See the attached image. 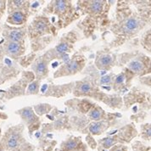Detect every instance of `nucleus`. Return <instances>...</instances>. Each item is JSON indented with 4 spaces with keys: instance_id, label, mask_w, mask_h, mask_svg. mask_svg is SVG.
<instances>
[{
    "instance_id": "f257e3e1",
    "label": "nucleus",
    "mask_w": 151,
    "mask_h": 151,
    "mask_svg": "<svg viewBox=\"0 0 151 151\" xmlns=\"http://www.w3.org/2000/svg\"><path fill=\"white\" fill-rule=\"evenodd\" d=\"M20 145V141H19V137L16 134H12L10 137L7 139L6 142V147L9 150H15L19 148Z\"/></svg>"
},
{
    "instance_id": "f03ea898",
    "label": "nucleus",
    "mask_w": 151,
    "mask_h": 151,
    "mask_svg": "<svg viewBox=\"0 0 151 151\" xmlns=\"http://www.w3.org/2000/svg\"><path fill=\"white\" fill-rule=\"evenodd\" d=\"M8 52L9 53V54H12V55H15V54H17L18 52H19V50H20V45H19V43H17V42H10V43H9V45H8Z\"/></svg>"
},
{
    "instance_id": "7ed1b4c3",
    "label": "nucleus",
    "mask_w": 151,
    "mask_h": 151,
    "mask_svg": "<svg viewBox=\"0 0 151 151\" xmlns=\"http://www.w3.org/2000/svg\"><path fill=\"white\" fill-rule=\"evenodd\" d=\"M21 37H22V33L20 32L13 31L9 33V39L13 42H17L18 41H20Z\"/></svg>"
},
{
    "instance_id": "20e7f679",
    "label": "nucleus",
    "mask_w": 151,
    "mask_h": 151,
    "mask_svg": "<svg viewBox=\"0 0 151 151\" xmlns=\"http://www.w3.org/2000/svg\"><path fill=\"white\" fill-rule=\"evenodd\" d=\"M129 67L132 70H134V71H140L141 70H143V68H144L143 64L139 61L132 62L130 65H129Z\"/></svg>"
},
{
    "instance_id": "39448f33",
    "label": "nucleus",
    "mask_w": 151,
    "mask_h": 151,
    "mask_svg": "<svg viewBox=\"0 0 151 151\" xmlns=\"http://www.w3.org/2000/svg\"><path fill=\"white\" fill-rule=\"evenodd\" d=\"M114 139L111 137H106L104 138L102 140V146L104 149H110V147H112L114 145Z\"/></svg>"
},
{
    "instance_id": "423d86ee",
    "label": "nucleus",
    "mask_w": 151,
    "mask_h": 151,
    "mask_svg": "<svg viewBox=\"0 0 151 151\" xmlns=\"http://www.w3.org/2000/svg\"><path fill=\"white\" fill-rule=\"evenodd\" d=\"M103 2L102 1H93L92 3V9L94 12H100L103 7Z\"/></svg>"
},
{
    "instance_id": "0eeeda50",
    "label": "nucleus",
    "mask_w": 151,
    "mask_h": 151,
    "mask_svg": "<svg viewBox=\"0 0 151 151\" xmlns=\"http://www.w3.org/2000/svg\"><path fill=\"white\" fill-rule=\"evenodd\" d=\"M126 27L128 30H134L137 27V21L135 19H129L126 23Z\"/></svg>"
},
{
    "instance_id": "6e6552de",
    "label": "nucleus",
    "mask_w": 151,
    "mask_h": 151,
    "mask_svg": "<svg viewBox=\"0 0 151 151\" xmlns=\"http://www.w3.org/2000/svg\"><path fill=\"white\" fill-rule=\"evenodd\" d=\"M12 19L15 23H21L24 20V15L22 14L21 12L16 11L14 12V14H12Z\"/></svg>"
},
{
    "instance_id": "1a4fd4ad",
    "label": "nucleus",
    "mask_w": 151,
    "mask_h": 151,
    "mask_svg": "<svg viewBox=\"0 0 151 151\" xmlns=\"http://www.w3.org/2000/svg\"><path fill=\"white\" fill-rule=\"evenodd\" d=\"M100 123H94L93 124V125H91L89 127V130L90 132H92V133H94V134H97V133H99V131H100Z\"/></svg>"
},
{
    "instance_id": "9d476101",
    "label": "nucleus",
    "mask_w": 151,
    "mask_h": 151,
    "mask_svg": "<svg viewBox=\"0 0 151 151\" xmlns=\"http://www.w3.org/2000/svg\"><path fill=\"white\" fill-rule=\"evenodd\" d=\"M56 8L58 10L63 12L66 9V2L65 1H56Z\"/></svg>"
},
{
    "instance_id": "9b49d317",
    "label": "nucleus",
    "mask_w": 151,
    "mask_h": 151,
    "mask_svg": "<svg viewBox=\"0 0 151 151\" xmlns=\"http://www.w3.org/2000/svg\"><path fill=\"white\" fill-rule=\"evenodd\" d=\"M110 62H111V57L109 55H104L100 60V63L102 65H110Z\"/></svg>"
},
{
    "instance_id": "f8f14e48",
    "label": "nucleus",
    "mask_w": 151,
    "mask_h": 151,
    "mask_svg": "<svg viewBox=\"0 0 151 151\" xmlns=\"http://www.w3.org/2000/svg\"><path fill=\"white\" fill-rule=\"evenodd\" d=\"M22 116L25 117V118H27V119H32L33 117L32 111V110L30 108H27V109H25V110H23Z\"/></svg>"
},
{
    "instance_id": "ddd939ff",
    "label": "nucleus",
    "mask_w": 151,
    "mask_h": 151,
    "mask_svg": "<svg viewBox=\"0 0 151 151\" xmlns=\"http://www.w3.org/2000/svg\"><path fill=\"white\" fill-rule=\"evenodd\" d=\"M56 49L60 54H63V53L66 52V50L68 49V45L66 43H61L59 46H57Z\"/></svg>"
},
{
    "instance_id": "4468645a",
    "label": "nucleus",
    "mask_w": 151,
    "mask_h": 151,
    "mask_svg": "<svg viewBox=\"0 0 151 151\" xmlns=\"http://www.w3.org/2000/svg\"><path fill=\"white\" fill-rule=\"evenodd\" d=\"M67 67H68V70L70 71H74L78 67V64L76 61H71Z\"/></svg>"
},
{
    "instance_id": "2eb2a0df",
    "label": "nucleus",
    "mask_w": 151,
    "mask_h": 151,
    "mask_svg": "<svg viewBox=\"0 0 151 151\" xmlns=\"http://www.w3.org/2000/svg\"><path fill=\"white\" fill-rule=\"evenodd\" d=\"M100 116H101L100 112L97 110H93L92 113H91V116H92V118H93L94 120H99L100 118Z\"/></svg>"
},
{
    "instance_id": "dca6fc26",
    "label": "nucleus",
    "mask_w": 151,
    "mask_h": 151,
    "mask_svg": "<svg viewBox=\"0 0 151 151\" xmlns=\"http://www.w3.org/2000/svg\"><path fill=\"white\" fill-rule=\"evenodd\" d=\"M45 68H46V66H45L44 63H39L38 65H37V71L39 73H42V72L45 71Z\"/></svg>"
},
{
    "instance_id": "f3484780",
    "label": "nucleus",
    "mask_w": 151,
    "mask_h": 151,
    "mask_svg": "<svg viewBox=\"0 0 151 151\" xmlns=\"http://www.w3.org/2000/svg\"><path fill=\"white\" fill-rule=\"evenodd\" d=\"M81 90H82V92H83V93H88V92H89L90 85L89 84H88V83L83 84V86L81 87Z\"/></svg>"
},
{
    "instance_id": "a211bd4d",
    "label": "nucleus",
    "mask_w": 151,
    "mask_h": 151,
    "mask_svg": "<svg viewBox=\"0 0 151 151\" xmlns=\"http://www.w3.org/2000/svg\"><path fill=\"white\" fill-rule=\"evenodd\" d=\"M37 89V83H32L29 85V88H28V91L29 92H35Z\"/></svg>"
},
{
    "instance_id": "6ab92c4d",
    "label": "nucleus",
    "mask_w": 151,
    "mask_h": 151,
    "mask_svg": "<svg viewBox=\"0 0 151 151\" xmlns=\"http://www.w3.org/2000/svg\"><path fill=\"white\" fill-rule=\"evenodd\" d=\"M37 30H39V31H43V30L45 29V24H44L43 22H42V21H39V22L37 24Z\"/></svg>"
},
{
    "instance_id": "aec40b11",
    "label": "nucleus",
    "mask_w": 151,
    "mask_h": 151,
    "mask_svg": "<svg viewBox=\"0 0 151 151\" xmlns=\"http://www.w3.org/2000/svg\"><path fill=\"white\" fill-rule=\"evenodd\" d=\"M110 82V77L109 76H105L101 78V83H108Z\"/></svg>"
},
{
    "instance_id": "412c9836",
    "label": "nucleus",
    "mask_w": 151,
    "mask_h": 151,
    "mask_svg": "<svg viewBox=\"0 0 151 151\" xmlns=\"http://www.w3.org/2000/svg\"><path fill=\"white\" fill-rule=\"evenodd\" d=\"M123 80H124V76H122V75L119 76L117 77L116 83H122V82H123Z\"/></svg>"
},
{
    "instance_id": "4be33fe9",
    "label": "nucleus",
    "mask_w": 151,
    "mask_h": 151,
    "mask_svg": "<svg viewBox=\"0 0 151 151\" xmlns=\"http://www.w3.org/2000/svg\"><path fill=\"white\" fill-rule=\"evenodd\" d=\"M14 3L16 6H21L23 2H22V1H14Z\"/></svg>"
},
{
    "instance_id": "5701e85b",
    "label": "nucleus",
    "mask_w": 151,
    "mask_h": 151,
    "mask_svg": "<svg viewBox=\"0 0 151 151\" xmlns=\"http://www.w3.org/2000/svg\"><path fill=\"white\" fill-rule=\"evenodd\" d=\"M63 60L65 62H68L69 61V56L67 55H65L63 56Z\"/></svg>"
},
{
    "instance_id": "b1692460",
    "label": "nucleus",
    "mask_w": 151,
    "mask_h": 151,
    "mask_svg": "<svg viewBox=\"0 0 151 151\" xmlns=\"http://www.w3.org/2000/svg\"><path fill=\"white\" fill-rule=\"evenodd\" d=\"M47 88H48V86H47V85H43V87L42 88V92H44L45 89H47Z\"/></svg>"
},
{
    "instance_id": "393cba45",
    "label": "nucleus",
    "mask_w": 151,
    "mask_h": 151,
    "mask_svg": "<svg viewBox=\"0 0 151 151\" xmlns=\"http://www.w3.org/2000/svg\"><path fill=\"white\" fill-rule=\"evenodd\" d=\"M104 151H105V150H104ZM114 151H126V150H124L123 148H119V149H116V150H114Z\"/></svg>"
},
{
    "instance_id": "a878e982",
    "label": "nucleus",
    "mask_w": 151,
    "mask_h": 151,
    "mask_svg": "<svg viewBox=\"0 0 151 151\" xmlns=\"http://www.w3.org/2000/svg\"><path fill=\"white\" fill-rule=\"evenodd\" d=\"M57 65H58V63H57V62H55V63L53 64V67H56Z\"/></svg>"
},
{
    "instance_id": "bb28decb",
    "label": "nucleus",
    "mask_w": 151,
    "mask_h": 151,
    "mask_svg": "<svg viewBox=\"0 0 151 151\" xmlns=\"http://www.w3.org/2000/svg\"><path fill=\"white\" fill-rule=\"evenodd\" d=\"M37 5H38V4H37V3H35V4H33V5H32V6L35 8V7H37Z\"/></svg>"
},
{
    "instance_id": "cd10ccee",
    "label": "nucleus",
    "mask_w": 151,
    "mask_h": 151,
    "mask_svg": "<svg viewBox=\"0 0 151 151\" xmlns=\"http://www.w3.org/2000/svg\"><path fill=\"white\" fill-rule=\"evenodd\" d=\"M0 5H1V1H0Z\"/></svg>"
}]
</instances>
